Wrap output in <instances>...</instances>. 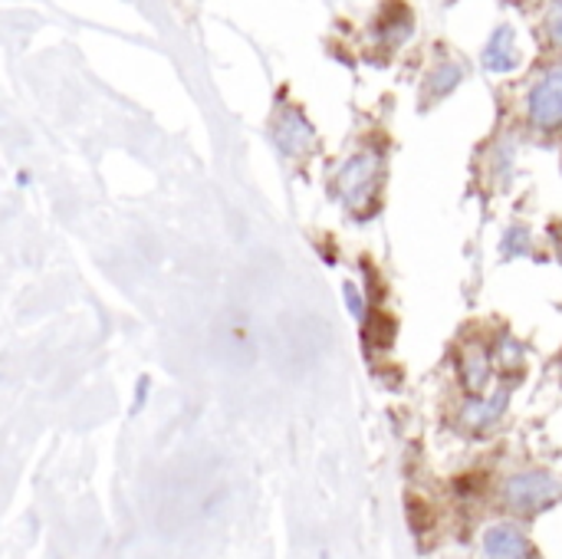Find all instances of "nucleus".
Listing matches in <instances>:
<instances>
[{
    "mask_svg": "<svg viewBox=\"0 0 562 559\" xmlns=\"http://www.w3.org/2000/svg\"><path fill=\"white\" fill-rule=\"evenodd\" d=\"M379 185H382V155L372 152V148H362V152H352L336 178H333V188L339 194V201L352 211V214H362L375 204L379 198Z\"/></svg>",
    "mask_w": 562,
    "mask_h": 559,
    "instance_id": "1",
    "label": "nucleus"
},
{
    "mask_svg": "<svg viewBox=\"0 0 562 559\" xmlns=\"http://www.w3.org/2000/svg\"><path fill=\"white\" fill-rule=\"evenodd\" d=\"M527 119L540 132L562 128V66L543 69L527 92Z\"/></svg>",
    "mask_w": 562,
    "mask_h": 559,
    "instance_id": "2",
    "label": "nucleus"
},
{
    "mask_svg": "<svg viewBox=\"0 0 562 559\" xmlns=\"http://www.w3.org/2000/svg\"><path fill=\"white\" fill-rule=\"evenodd\" d=\"M273 142L280 145L283 155L290 158H303L316 148V128L306 119L303 109L296 105H283L273 119Z\"/></svg>",
    "mask_w": 562,
    "mask_h": 559,
    "instance_id": "3",
    "label": "nucleus"
},
{
    "mask_svg": "<svg viewBox=\"0 0 562 559\" xmlns=\"http://www.w3.org/2000/svg\"><path fill=\"white\" fill-rule=\"evenodd\" d=\"M560 494V481L550 478L547 471H527V474H517L507 481L504 488V497L510 507L517 511H537L543 504H550L553 497Z\"/></svg>",
    "mask_w": 562,
    "mask_h": 559,
    "instance_id": "4",
    "label": "nucleus"
},
{
    "mask_svg": "<svg viewBox=\"0 0 562 559\" xmlns=\"http://www.w3.org/2000/svg\"><path fill=\"white\" fill-rule=\"evenodd\" d=\"M481 59H484V69L497 72V76H510V72H517L524 66V49H520L514 23H501V26L491 30Z\"/></svg>",
    "mask_w": 562,
    "mask_h": 559,
    "instance_id": "5",
    "label": "nucleus"
},
{
    "mask_svg": "<svg viewBox=\"0 0 562 559\" xmlns=\"http://www.w3.org/2000/svg\"><path fill=\"white\" fill-rule=\"evenodd\" d=\"M468 79V69L464 63L458 59H438L428 72H425V82H422V105H438L441 99H448L451 92H458V86Z\"/></svg>",
    "mask_w": 562,
    "mask_h": 559,
    "instance_id": "6",
    "label": "nucleus"
},
{
    "mask_svg": "<svg viewBox=\"0 0 562 559\" xmlns=\"http://www.w3.org/2000/svg\"><path fill=\"white\" fill-rule=\"evenodd\" d=\"M507 402H510V389L501 385L497 392L491 395H474L464 409H461V425L471 428V432H487L491 425L501 422V415L507 412Z\"/></svg>",
    "mask_w": 562,
    "mask_h": 559,
    "instance_id": "7",
    "label": "nucleus"
},
{
    "mask_svg": "<svg viewBox=\"0 0 562 559\" xmlns=\"http://www.w3.org/2000/svg\"><path fill=\"white\" fill-rule=\"evenodd\" d=\"M461 379L471 395H484L491 385V349L484 343H464L461 346Z\"/></svg>",
    "mask_w": 562,
    "mask_h": 559,
    "instance_id": "8",
    "label": "nucleus"
},
{
    "mask_svg": "<svg viewBox=\"0 0 562 559\" xmlns=\"http://www.w3.org/2000/svg\"><path fill=\"white\" fill-rule=\"evenodd\" d=\"M484 559H530V544L517 527L497 524L484 534Z\"/></svg>",
    "mask_w": 562,
    "mask_h": 559,
    "instance_id": "9",
    "label": "nucleus"
},
{
    "mask_svg": "<svg viewBox=\"0 0 562 559\" xmlns=\"http://www.w3.org/2000/svg\"><path fill=\"white\" fill-rule=\"evenodd\" d=\"M412 26H415L412 10L398 3L392 13H385V16L379 20V40H382L385 46H402L405 40H412Z\"/></svg>",
    "mask_w": 562,
    "mask_h": 559,
    "instance_id": "10",
    "label": "nucleus"
},
{
    "mask_svg": "<svg viewBox=\"0 0 562 559\" xmlns=\"http://www.w3.org/2000/svg\"><path fill=\"white\" fill-rule=\"evenodd\" d=\"M540 30H543L547 46L562 53V0H550V3H547L543 20H540Z\"/></svg>",
    "mask_w": 562,
    "mask_h": 559,
    "instance_id": "11",
    "label": "nucleus"
},
{
    "mask_svg": "<svg viewBox=\"0 0 562 559\" xmlns=\"http://www.w3.org/2000/svg\"><path fill=\"white\" fill-rule=\"evenodd\" d=\"M533 250V234L524 227V224H514V227H507V234H504V244H501V254L504 257H527Z\"/></svg>",
    "mask_w": 562,
    "mask_h": 559,
    "instance_id": "12",
    "label": "nucleus"
},
{
    "mask_svg": "<svg viewBox=\"0 0 562 559\" xmlns=\"http://www.w3.org/2000/svg\"><path fill=\"white\" fill-rule=\"evenodd\" d=\"M342 297H346V310L352 313V320H359V323H366V313H369V303H366V297H362V290L352 283V280H346L342 283Z\"/></svg>",
    "mask_w": 562,
    "mask_h": 559,
    "instance_id": "13",
    "label": "nucleus"
},
{
    "mask_svg": "<svg viewBox=\"0 0 562 559\" xmlns=\"http://www.w3.org/2000/svg\"><path fill=\"white\" fill-rule=\"evenodd\" d=\"M497 349H501V362H504V366H510V362H514V366H520V362H524V349H520V343H517V339L504 336Z\"/></svg>",
    "mask_w": 562,
    "mask_h": 559,
    "instance_id": "14",
    "label": "nucleus"
},
{
    "mask_svg": "<svg viewBox=\"0 0 562 559\" xmlns=\"http://www.w3.org/2000/svg\"><path fill=\"white\" fill-rule=\"evenodd\" d=\"M145 395H148V376H142V379H138V389H135V409H142V405H145Z\"/></svg>",
    "mask_w": 562,
    "mask_h": 559,
    "instance_id": "15",
    "label": "nucleus"
},
{
    "mask_svg": "<svg viewBox=\"0 0 562 559\" xmlns=\"http://www.w3.org/2000/svg\"><path fill=\"white\" fill-rule=\"evenodd\" d=\"M30 185H33V175L20 168V171H16V188H30Z\"/></svg>",
    "mask_w": 562,
    "mask_h": 559,
    "instance_id": "16",
    "label": "nucleus"
}]
</instances>
